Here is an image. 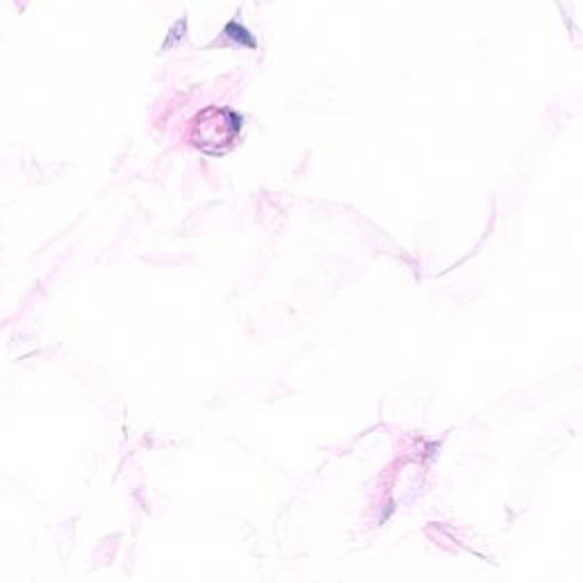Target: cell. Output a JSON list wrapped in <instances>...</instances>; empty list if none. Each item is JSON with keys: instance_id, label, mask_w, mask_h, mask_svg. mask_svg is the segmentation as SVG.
I'll list each match as a JSON object with an SVG mask.
<instances>
[{"instance_id": "cell-1", "label": "cell", "mask_w": 583, "mask_h": 583, "mask_svg": "<svg viewBox=\"0 0 583 583\" xmlns=\"http://www.w3.org/2000/svg\"><path fill=\"white\" fill-rule=\"evenodd\" d=\"M240 131V118L226 110H208L191 128V142L205 153H223Z\"/></svg>"}]
</instances>
